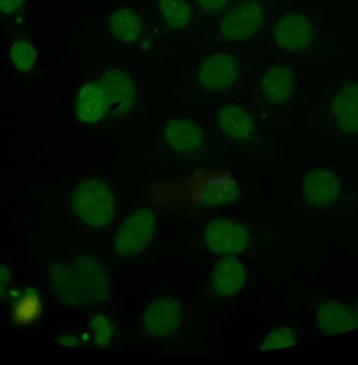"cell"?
<instances>
[{
    "label": "cell",
    "mask_w": 358,
    "mask_h": 365,
    "mask_svg": "<svg viewBox=\"0 0 358 365\" xmlns=\"http://www.w3.org/2000/svg\"><path fill=\"white\" fill-rule=\"evenodd\" d=\"M259 44L279 58L298 63H317L329 56L323 27L304 10H283L269 16Z\"/></svg>",
    "instance_id": "obj_1"
},
{
    "label": "cell",
    "mask_w": 358,
    "mask_h": 365,
    "mask_svg": "<svg viewBox=\"0 0 358 365\" xmlns=\"http://www.w3.org/2000/svg\"><path fill=\"white\" fill-rule=\"evenodd\" d=\"M162 185L171 190V200L162 204L188 213L206 212L214 207L229 204L237 197V185L229 170H197L177 183Z\"/></svg>",
    "instance_id": "obj_2"
},
{
    "label": "cell",
    "mask_w": 358,
    "mask_h": 365,
    "mask_svg": "<svg viewBox=\"0 0 358 365\" xmlns=\"http://www.w3.org/2000/svg\"><path fill=\"white\" fill-rule=\"evenodd\" d=\"M263 0H240L217 14L206 42L214 48L244 46L261 37L268 19Z\"/></svg>",
    "instance_id": "obj_3"
},
{
    "label": "cell",
    "mask_w": 358,
    "mask_h": 365,
    "mask_svg": "<svg viewBox=\"0 0 358 365\" xmlns=\"http://www.w3.org/2000/svg\"><path fill=\"white\" fill-rule=\"evenodd\" d=\"M315 121L329 133L358 136V78L337 81L319 93L314 106Z\"/></svg>",
    "instance_id": "obj_4"
},
{
    "label": "cell",
    "mask_w": 358,
    "mask_h": 365,
    "mask_svg": "<svg viewBox=\"0 0 358 365\" xmlns=\"http://www.w3.org/2000/svg\"><path fill=\"white\" fill-rule=\"evenodd\" d=\"M242 76V58L237 51H218L207 55L197 66L191 84L197 96H224L237 89Z\"/></svg>",
    "instance_id": "obj_5"
},
{
    "label": "cell",
    "mask_w": 358,
    "mask_h": 365,
    "mask_svg": "<svg viewBox=\"0 0 358 365\" xmlns=\"http://www.w3.org/2000/svg\"><path fill=\"white\" fill-rule=\"evenodd\" d=\"M298 70L299 63L281 58L265 65L253 84L257 100L274 110L289 106L297 93Z\"/></svg>",
    "instance_id": "obj_6"
},
{
    "label": "cell",
    "mask_w": 358,
    "mask_h": 365,
    "mask_svg": "<svg viewBox=\"0 0 358 365\" xmlns=\"http://www.w3.org/2000/svg\"><path fill=\"white\" fill-rule=\"evenodd\" d=\"M73 208L81 221L94 227H106L115 215V200L104 181L94 179L79 185L73 196Z\"/></svg>",
    "instance_id": "obj_7"
},
{
    "label": "cell",
    "mask_w": 358,
    "mask_h": 365,
    "mask_svg": "<svg viewBox=\"0 0 358 365\" xmlns=\"http://www.w3.org/2000/svg\"><path fill=\"white\" fill-rule=\"evenodd\" d=\"M96 81L109 98L111 118L121 119L132 112L136 106L137 89L134 80L126 72L118 68H109L103 70Z\"/></svg>",
    "instance_id": "obj_8"
},
{
    "label": "cell",
    "mask_w": 358,
    "mask_h": 365,
    "mask_svg": "<svg viewBox=\"0 0 358 365\" xmlns=\"http://www.w3.org/2000/svg\"><path fill=\"white\" fill-rule=\"evenodd\" d=\"M156 228V217L148 209L136 211L122 224L114 240V247L122 256L141 253L149 245Z\"/></svg>",
    "instance_id": "obj_9"
},
{
    "label": "cell",
    "mask_w": 358,
    "mask_h": 365,
    "mask_svg": "<svg viewBox=\"0 0 358 365\" xmlns=\"http://www.w3.org/2000/svg\"><path fill=\"white\" fill-rule=\"evenodd\" d=\"M204 240L210 251L219 255H236L246 250L249 232L242 224L229 219H218L208 224Z\"/></svg>",
    "instance_id": "obj_10"
},
{
    "label": "cell",
    "mask_w": 358,
    "mask_h": 365,
    "mask_svg": "<svg viewBox=\"0 0 358 365\" xmlns=\"http://www.w3.org/2000/svg\"><path fill=\"white\" fill-rule=\"evenodd\" d=\"M214 123L219 135L232 143L249 142L255 132L252 114L237 104L221 106L217 110Z\"/></svg>",
    "instance_id": "obj_11"
},
{
    "label": "cell",
    "mask_w": 358,
    "mask_h": 365,
    "mask_svg": "<svg viewBox=\"0 0 358 365\" xmlns=\"http://www.w3.org/2000/svg\"><path fill=\"white\" fill-rule=\"evenodd\" d=\"M342 190L340 179L332 170L315 168L302 177V195L311 206L322 208L338 200Z\"/></svg>",
    "instance_id": "obj_12"
},
{
    "label": "cell",
    "mask_w": 358,
    "mask_h": 365,
    "mask_svg": "<svg viewBox=\"0 0 358 365\" xmlns=\"http://www.w3.org/2000/svg\"><path fill=\"white\" fill-rule=\"evenodd\" d=\"M163 138L171 150L182 155H197L206 142L204 130L187 118L167 120L163 128Z\"/></svg>",
    "instance_id": "obj_13"
},
{
    "label": "cell",
    "mask_w": 358,
    "mask_h": 365,
    "mask_svg": "<svg viewBox=\"0 0 358 365\" xmlns=\"http://www.w3.org/2000/svg\"><path fill=\"white\" fill-rule=\"evenodd\" d=\"M317 324L322 335L343 334L358 329V314L353 305L332 299L319 305L317 312Z\"/></svg>",
    "instance_id": "obj_14"
},
{
    "label": "cell",
    "mask_w": 358,
    "mask_h": 365,
    "mask_svg": "<svg viewBox=\"0 0 358 365\" xmlns=\"http://www.w3.org/2000/svg\"><path fill=\"white\" fill-rule=\"evenodd\" d=\"M182 307L173 297L156 299L146 309L143 316L144 328L154 336L173 334L182 322Z\"/></svg>",
    "instance_id": "obj_15"
},
{
    "label": "cell",
    "mask_w": 358,
    "mask_h": 365,
    "mask_svg": "<svg viewBox=\"0 0 358 365\" xmlns=\"http://www.w3.org/2000/svg\"><path fill=\"white\" fill-rule=\"evenodd\" d=\"M74 112L76 118L88 125H98L109 116V98L96 78L85 83L77 91Z\"/></svg>",
    "instance_id": "obj_16"
},
{
    "label": "cell",
    "mask_w": 358,
    "mask_h": 365,
    "mask_svg": "<svg viewBox=\"0 0 358 365\" xmlns=\"http://www.w3.org/2000/svg\"><path fill=\"white\" fill-rule=\"evenodd\" d=\"M109 42L113 46L136 43L144 34L139 14L128 6H121L111 12L109 19Z\"/></svg>",
    "instance_id": "obj_17"
},
{
    "label": "cell",
    "mask_w": 358,
    "mask_h": 365,
    "mask_svg": "<svg viewBox=\"0 0 358 365\" xmlns=\"http://www.w3.org/2000/svg\"><path fill=\"white\" fill-rule=\"evenodd\" d=\"M156 10L169 37H180L192 29L194 9L189 0H156Z\"/></svg>",
    "instance_id": "obj_18"
},
{
    "label": "cell",
    "mask_w": 358,
    "mask_h": 365,
    "mask_svg": "<svg viewBox=\"0 0 358 365\" xmlns=\"http://www.w3.org/2000/svg\"><path fill=\"white\" fill-rule=\"evenodd\" d=\"M246 279V269L233 255H227L219 259L212 270V286L221 296L237 294L244 287Z\"/></svg>",
    "instance_id": "obj_19"
},
{
    "label": "cell",
    "mask_w": 358,
    "mask_h": 365,
    "mask_svg": "<svg viewBox=\"0 0 358 365\" xmlns=\"http://www.w3.org/2000/svg\"><path fill=\"white\" fill-rule=\"evenodd\" d=\"M10 58L17 71L21 72V73H28L36 66V48H34V44L28 40H17L11 48Z\"/></svg>",
    "instance_id": "obj_20"
},
{
    "label": "cell",
    "mask_w": 358,
    "mask_h": 365,
    "mask_svg": "<svg viewBox=\"0 0 358 365\" xmlns=\"http://www.w3.org/2000/svg\"><path fill=\"white\" fill-rule=\"evenodd\" d=\"M297 339L295 334L289 327H280L272 331L262 339L259 345V350L262 351H272V350L285 349L296 345Z\"/></svg>",
    "instance_id": "obj_21"
},
{
    "label": "cell",
    "mask_w": 358,
    "mask_h": 365,
    "mask_svg": "<svg viewBox=\"0 0 358 365\" xmlns=\"http://www.w3.org/2000/svg\"><path fill=\"white\" fill-rule=\"evenodd\" d=\"M92 330L98 345L106 346L113 339V326L104 315H98L92 319Z\"/></svg>",
    "instance_id": "obj_22"
},
{
    "label": "cell",
    "mask_w": 358,
    "mask_h": 365,
    "mask_svg": "<svg viewBox=\"0 0 358 365\" xmlns=\"http://www.w3.org/2000/svg\"><path fill=\"white\" fill-rule=\"evenodd\" d=\"M193 9L208 16H216L229 8L234 0H189Z\"/></svg>",
    "instance_id": "obj_23"
},
{
    "label": "cell",
    "mask_w": 358,
    "mask_h": 365,
    "mask_svg": "<svg viewBox=\"0 0 358 365\" xmlns=\"http://www.w3.org/2000/svg\"><path fill=\"white\" fill-rule=\"evenodd\" d=\"M26 0H0V12L2 14H12L19 11Z\"/></svg>",
    "instance_id": "obj_24"
},
{
    "label": "cell",
    "mask_w": 358,
    "mask_h": 365,
    "mask_svg": "<svg viewBox=\"0 0 358 365\" xmlns=\"http://www.w3.org/2000/svg\"><path fill=\"white\" fill-rule=\"evenodd\" d=\"M353 307L355 309L356 313L358 314V299H356L355 302H354Z\"/></svg>",
    "instance_id": "obj_25"
}]
</instances>
